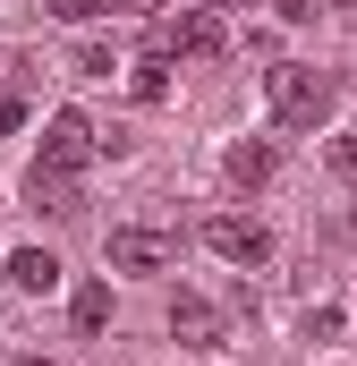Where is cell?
Here are the masks:
<instances>
[{
    "label": "cell",
    "instance_id": "cell-1",
    "mask_svg": "<svg viewBox=\"0 0 357 366\" xmlns=\"http://www.w3.org/2000/svg\"><path fill=\"white\" fill-rule=\"evenodd\" d=\"M272 119L281 128H323L332 119V102H341V86L323 77V69H306V60H272Z\"/></svg>",
    "mask_w": 357,
    "mask_h": 366
},
{
    "label": "cell",
    "instance_id": "cell-2",
    "mask_svg": "<svg viewBox=\"0 0 357 366\" xmlns=\"http://www.w3.org/2000/svg\"><path fill=\"white\" fill-rule=\"evenodd\" d=\"M154 51H162V60H221V51H230V26H221V9H196V0H187V9H171V17H154Z\"/></svg>",
    "mask_w": 357,
    "mask_h": 366
},
{
    "label": "cell",
    "instance_id": "cell-3",
    "mask_svg": "<svg viewBox=\"0 0 357 366\" xmlns=\"http://www.w3.org/2000/svg\"><path fill=\"white\" fill-rule=\"evenodd\" d=\"M94 154H102V128L86 111H51L43 119V171H86Z\"/></svg>",
    "mask_w": 357,
    "mask_h": 366
},
{
    "label": "cell",
    "instance_id": "cell-4",
    "mask_svg": "<svg viewBox=\"0 0 357 366\" xmlns=\"http://www.w3.org/2000/svg\"><path fill=\"white\" fill-rule=\"evenodd\" d=\"M111 264L119 273H162V264H178V239L171 230H145V222H119L111 230Z\"/></svg>",
    "mask_w": 357,
    "mask_h": 366
},
{
    "label": "cell",
    "instance_id": "cell-5",
    "mask_svg": "<svg viewBox=\"0 0 357 366\" xmlns=\"http://www.w3.org/2000/svg\"><path fill=\"white\" fill-rule=\"evenodd\" d=\"M204 247H213L221 264H264V256H272V230H264V222H238V213H213V222H204Z\"/></svg>",
    "mask_w": 357,
    "mask_h": 366
},
{
    "label": "cell",
    "instance_id": "cell-6",
    "mask_svg": "<svg viewBox=\"0 0 357 366\" xmlns=\"http://www.w3.org/2000/svg\"><path fill=\"white\" fill-rule=\"evenodd\" d=\"M171 341L178 350H221V307L196 298V290H178L171 298Z\"/></svg>",
    "mask_w": 357,
    "mask_h": 366
},
{
    "label": "cell",
    "instance_id": "cell-7",
    "mask_svg": "<svg viewBox=\"0 0 357 366\" xmlns=\"http://www.w3.org/2000/svg\"><path fill=\"white\" fill-rule=\"evenodd\" d=\"M26 204L34 213H51V222H69V213H86V196H77V171H26Z\"/></svg>",
    "mask_w": 357,
    "mask_h": 366
},
{
    "label": "cell",
    "instance_id": "cell-8",
    "mask_svg": "<svg viewBox=\"0 0 357 366\" xmlns=\"http://www.w3.org/2000/svg\"><path fill=\"white\" fill-rule=\"evenodd\" d=\"M272 171H281V154H272V145H256V137L221 154V179H230V187H247V196H256V187L272 179Z\"/></svg>",
    "mask_w": 357,
    "mask_h": 366
},
{
    "label": "cell",
    "instance_id": "cell-9",
    "mask_svg": "<svg viewBox=\"0 0 357 366\" xmlns=\"http://www.w3.org/2000/svg\"><path fill=\"white\" fill-rule=\"evenodd\" d=\"M9 281L43 298V290H60V256H43V247H17V256H9Z\"/></svg>",
    "mask_w": 357,
    "mask_h": 366
},
{
    "label": "cell",
    "instance_id": "cell-10",
    "mask_svg": "<svg viewBox=\"0 0 357 366\" xmlns=\"http://www.w3.org/2000/svg\"><path fill=\"white\" fill-rule=\"evenodd\" d=\"M69 315H77V332H102V324H111V290H102V281H86V290L69 298Z\"/></svg>",
    "mask_w": 357,
    "mask_h": 366
},
{
    "label": "cell",
    "instance_id": "cell-11",
    "mask_svg": "<svg viewBox=\"0 0 357 366\" xmlns=\"http://www.w3.org/2000/svg\"><path fill=\"white\" fill-rule=\"evenodd\" d=\"M128 94H136V102H162V94H171V77H162V51H154V60H136Z\"/></svg>",
    "mask_w": 357,
    "mask_h": 366
},
{
    "label": "cell",
    "instance_id": "cell-12",
    "mask_svg": "<svg viewBox=\"0 0 357 366\" xmlns=\"http://www.w3.org/2000/svg\"><path fill=\"white\" fill-rule=\"evenodd\" d=\"M111 69H119L111 43H77V77H111Z\"/></svg>",
    "mask_w": 357,
    "mask_h": 366
},
{
    "label": "cell",
    "instance_id": "cell-13",
    "mask_svg": "<svg viewBox=\"0 0 357 366\" xmlns=\"http://www.w3.org/2000/svg\"><path fill=\"white\" fill-rule=\"evenodd\" d=\"M17 128H26V102H17V94H0V137H17Z\"/></svg>",
    "mask_w": 357,
    "mask_h": 366
},
{
    "label": "cell",
    "instance_id": "cell-14",
    "mask_svg": "<svg viewBox=\"0 0 357 366\" xmlns=\"http://www.w3.org/2000/svg\"><path fill=\"white\" fill-rule=\"evenodd\" d=\"M332 171H341V179H357V137H341V145H332Z\"/></svg>",
    "mask_w": 357,
    "mask_h": 366
},
{
    "label": "cell",
    "instance_id": "cell-15",
    "mask_svg": "<svg viewBox=\"0 0 357 366\" xmlns=\"http://www.w3.org/2000/svg\"><path fill=\"white\" fill-rule=\"evenodd\" d=\"M272 9H281V17H289V26H306V17H315V9H323V0H272Z\"/></svg>",
    "mask_w": 357,
    "mask_h": 366
},
{
    "label": "cell",
    "instance_id": "cell-16",
    "mask_svg": "<svg viewBox=\"0 0 357 366\" xmlns=\"http://www.w3.org/2000/svg\"><path fill=\"white\" fill-rule=\"evenodd\" d=\"M119 9H145V0H94V17H119Z\"/></svg>",
    "mask_w": 357,
    "mask_h": 366
},
{
    "label": "cell",
    "instance_id": "cell-17",
    "mask_svg": "<svg viewBox=\"0 0 357 366\" xmlns=\"http://www.w3.org/2000/svg\"><path fill=\"white\" fill-rule=\"evenodd\" d=\"M196 9H230V0H196Z\"/></svg>",
    "mask_w": 357,
    "mask_h": 366
},
{
    "label": "cell",
    "instance_id": "cell-18",
    "mask_svg": "<svg viewBox=\"0 0 357 366\" xmlns=\"http://www.w3.org/2000/svg\"><path fill=\"white\" fill-rule=\"evenodd\" d=\"M332 9H357V0H332Z\"/></svg>",
    "mask_w": 357,
    "mask_h": 366
},
{
    "label": "cell",
    "instance_id": "cell-19",
    "mask_svg": "<svg viewBox=\"0 0 357 366\" xmlns=\"http://www.w3.org/2000/svg\"><path fill=\"white\" fill-rule=\"evenodd\" d=\"M26 366H51V358H26Z\"/></svg>",
    "mask_w": 357,
    "mask_h": 366
}]
</instances>
